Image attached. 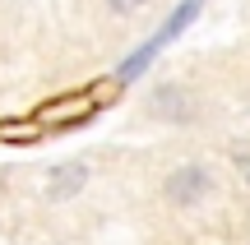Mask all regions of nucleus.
I'll return each mask as SVG.
<instances>
[{
  "label": "nucleus",
  "mask_w": 250,
  "mask_h": 245,
  "mask_svg": "<svg viewBox=\"0 0 250 245\" xmlns=\"http://www.w3.org/2000/svg\"><path fill=\"white\" fill-rule=\"evenodd\" d=\"M121 83H93V88H83V93H70V97H51L46 107H37L33 111V120L51 134V130H70V125H83V120L93 116V111L102 107V102L116 93Z\"/></svg>",
  "instance_id": "1"
},
{
  "label": "nucleus",
  "mask_w": 250,
  "mask_h": 245,
  "mask_svg": "<svg viewBox=\"0 0 250 245\" xmlns=\"http://www.w3.org/2000/svg\"><path fill=\"white\" fill-rule=\"evenodd\" d=\"M195 14H199V0H186L181 9H171V19H167V23L158 28V33H153V42H144L139 51H134L130 60H125L121 70H116V83H130V79H139V70H144V65H148V60H153V56H158V51H162V46H167V42H171L176 33H186Z\"/></svg>",
  "instance_id": "2"
},
{
  "label": "nucleus",
  "mask_w": 250,
  "mask_h": 245,
  "mask_svg": "<svg viewBox=\"0 0 250 245\" xmlns=\"http://www.w3.org/2000/svg\"><path fill=\"white\" fill-rule=\"evenodd\" d=\"M208 194H213V181H208L204 167H181V171H171V181H167V199L181 204V208L208 199Z\"/></svg>",
  "instance_id": "3"
},
{
  "label": "nucleus",
  "mask_w": 250,
  "mask_h": 245,
  "mask_svg": "<svg viewBox=\"0 0 250 245\" xmlns=\"http://www.w3.org/2000/svg\"><path fill=\"white\" fill-rule=\"evenodd\" d=\"M46 130L37 125L33 116H19V120H0V144H42Z\"/></svg>",
  "instance_id": "4"
},
{
  "label": "nucleus",
  "mask_w": 250,
  "mask_h": 245,
  "mask_svg": "<svg viewBox=\"0 0 250 245\" xmlns=\"http://www.w3.org/2000/svg\"><path fill=\"white\" fill-rule=\"evenodd\" d=\"M83 181H88V167H83V162L61 167V171H56V185H51V199H65V194H74Z\"/></svg>",
  "instance_id": "5"
},
{
  "label": "nucleus",
  "mask_w": 250,
  "mask_h": 245,
  "mask_svg": "<svg viewBox=\"0 0 250 245\" xmlns=\"http://www.w3.org/2000/svg\"><path fill=\"white\" fill-rule=\"evenodd\" d=\"M107 5L116 9V14H134V9H144L148 0H107Z\"/></svg>",
  "instance_id": "6"
},
{
  "label": "nucleus",
  "mask_w": 250,
  "mask_h": 245,
  "mask_svg": "<svg viewBox=\"0 0 250 245\" xmlns=\"http://www.w3.org/2000/svg\"><path fill=\"white\" fill-rule=\"evenodd\" d=\"M236 167H241V176H246V185H250V148H241V153H236Z\"/></svg>",
  "instance_id": "7"
}]
</instances>
